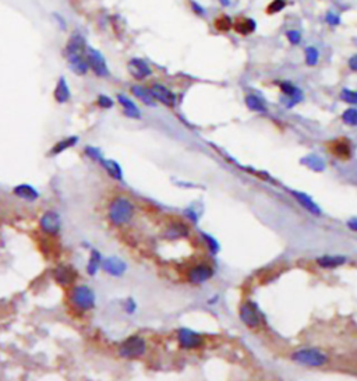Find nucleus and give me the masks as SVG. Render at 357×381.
Instances as JSON below:
<instances>
[{
  "instance_id": "18",
  "label": "nucleus",
  "mask_w": 357,
  "mask_h": 381,
  "mask_svg": "<svg viewBox=\"0 0 357 381\" xmlns=\"http://www.w3.org/2000/svg\"><path fill=\"white\" fill-rule=\"evenodd\" d=\"M292 194H293V197L297 200V203H299L300 205H303L308 212H311V214H314V215H321V210H320V207L315 204L314 201L308 197L307 194H304V193H299V191H292Z\"/></svg>"
},
{
  "instance_id": "11",
  "label": "nucleus",
  "mask_w": 357,
  "mask_h": 381,
  "mask_svg": "<svg viewBox=\"0 0 357 381\" xmlns=\"http://www.w3.org/2000/svg\"><path fill=\"white\" fill-rule=\"evenodd\" d=\"M212 275H214V269H212L211 265H208V264H198V265L190 269L187 278H189L190 282L203 283L207 282Z\"/></svg>"
},
{
  "instance_id": "20",
  "label": "nucleus",
  "mask_w": 357,
  "mask_h": 381,
  "mask_svg": "<svg viewBox=\"0 0 357 381\" xmlns=\"http://www.w3.org/2000/svg\"><path fill=\"white\" fill-rule=\"evenodd\" d=\"M346 262V257L343 255H322L317 258V264L322 268H335Z\"/></svg>"
},
{
  "instance_id": "42",
  "label": "nucleus",
  "mask_w": 357,
  "mask_h": 381,
  "mask_svg": "<svg viewBox=\"0 0 357 381\" xmlns=\"http://www.w3.org/2000/svg\"><path fill=\"white\" fill-rule=\"evenodd\" d=\"M191 6H193V10L196 11L197 14H200V15L204 14V8L201 7V6H198L196 1H191Z\"/></svg>"
},
{
  "instance_id": "35",
  "label": "nucleus",
  "mask_w": 357,
  "mask_h": 381,
  "mask_svg": "<svg viewBox=\"0 0 357 381\" xmlns=\"http://www.w3.org/2000/svg\"><path fill=\"white\" fill-rule=\"evenodd\" d=\"M85 154L90 156L91 159L97 161V162L102 163L105 161L102 154H101V151H99L98 148H95V147H87V148H85Z\"/></svg>"
},
{
  "instance_id": "4",
  "label": "nucleus",
  "mask_w": 357,
  "mask_h": 381,
  "mask_svg": "<svg viewBox=\"0 0 357 381\" xmlns=\"http://www.w3.org/2000/svg\"><path fill=\"white\" fill-rule=\"evenodd\" d=\"M71 303L80 310H91L95 306V295L88 286L80 285L71 289Z\"/></svg>"
},
{
  "instance_id": "36",
  "label": "nucleus",
  "mask_w": 357,
  "mask_h": 381,
  "mask_svg": "<svg viewBox=\"0 0 357 381\" xmlns=\"http://www.w3.org/2000/svg\"><path fill=\"white\" fill-rule=\"evenodd\" d=\"M286 38L292 45H297L301 41V34L299 31H296V29H292V31H287L286 32Z\"/></svg>"
},
{
  "instance_id": "6",
  "label": "nucleus",
  "mask_w": 357,
  "mask_h": 381,
  "mask_svg": "<svg viewBox=\"0 0 357 381\" xmlns=\"http://www.w3.org/2000/svg\"><path fill=\"white\" fill-rule=\"evenodd\" d=\"M39 226L46 235L56 236L60 232V226H62V219L59 217V214L55 211H48L43 214L39 221Z\"/></svg>"
},
{
  "instance_id": "41",
  "label": "nucleus",
  "mask_w": 357,
  "mask_h": 381,
  "mask_svg": "<svg viewBox=\"0 0 357 381\" xmlns=\"http://www.w3.org/2000/svg\"><path fill=\"white\" fill-rule=\"evenodd\" d=\"M349 67H350V70H353V71H357V55H355V56H352L349 59Z\"/></svg>"
},
{
  "instance_id": "12",
  "label": "nucleus",
  "mask_w": 357,
  "mask_h": 381,
  "mask_svg": "<svg viewBox=\"0 0 357 381\" xmlns=\"http://www.w3.org/2000/svg\"><path fill=\"white\" fill-rule=\"evenodd\" d=\"M128 71L135 80H144L152 74V70L147 64V62L142 59H138V57H134L128 62Z\"/></svg>"
},
{
  "instance_id": "34",
  "label": "nucleus",
  "mask_w": 357,
  "mask_h": 381,
  "mask_svg": "<svg viewBox=\"0 0 357 381\" xmlns=\"http://www.w3.org/2000/svg\"><path fill=\"white\" fill-rule=\"evenodd\" d=\"M341 99L348 102V104H352V105H357V92L345 88L341 92Z\"/></svg>"
},
{
  "instance_id": "38",
  "label": "nucleus",
  "mask_w": 357,
  "mask_h": 381,
  "mask_svg": "<svg viewBox=\"0 0 357 381\" xmlns=\"http://www.w3.org/2000/svg\"><path fill=\"white\" fill-rule=\"evenodd\" d=\"M325 21L328 22L329 25H338L339 22H341V20H339V15H336L334 14V13H328L327 14V17H325Z\"/></svg>"
},
{
  "instance_id": "40",
  "label": "nucleus",
  "mask_w": 357,
  "mask_h": 381,
  "mask_svg": "<svg viewBox=\"0 0 357 381\" xmlns=\"http://www.w3.org/2000/svg\"><path fill=\"white\" fill-rule=\"evenodd\" d=\"M126 311L128 314H133L134 311H135V303H134V300H127L126 302Z\"/></svg>"
},
{
  "instance_id": "31",
  "label": "nucleus",
  "mask_w": 357,
  "mask_h": 381,
  "mask_svg": "<svg viewBox=\"0 0 357 381\" xmlns=\"http://www.w3.org/2000/svg\"><path fill=\"white\" fill-rule=\"evenodd\" d=\"M286 0H272L268 6H266L265 8V11H266V14H269V15H273V14H276V13H279V11H282L283 8L286 7Z\"/></svg>"
},
{
  "instance_id": "29",
  "label": "nucleus",
  "mask_w": 357,
  "mask_h": 381,
  "mask_svg": "<svg viewBox=\"0 0 357 381\" xmlns=\"http://www.w3.org/2000/svg\"><path fill=\"white\" fill-rule=\"evenodd\" d=\"M214 25H215V28L218 31H221V32H228L229 29L233 28V22H232L231 17H228V15H219L215 22H214Z\"/></svg>"
},
{
  "instance_id": "10",
  "label": "nucleus",
  "mask_w": 357,
  "mask_h": 381,
  "mask_svg": "<svg viewBox=\"0 0 357 381\" xmlns=\"http://www.w3.org/2000/svg\"><path fill=\"white\" fill-rule=\"evenodd\" d=\"M240 318L248 327H257L261 321L258 310H257L255 304L251 303V302H247L240 307Z\"/></svg>"
},
{
  "instance_id": "27",
  "label": "nucleus",
  "mask_w": 357,
  "mask_h": 381,
  "mask_svg": "<svg viewBox=\"0 0 357 381\" xmlns=\"http://www.w3.org/2000/svg\"><path fill=\"white\" fill-rule=\"evenodd\" d=\"M101 262H102L101 254H99V252H97V250H94L91 253V258H90V261H88V265H87V272H88L90 275H95V274L98 272Z\"/></svg>"
},
{
  "instance_id": "23",
  "label": "nucleus",
  "mask_w": 357,
  "mask_h": 381,
  "mask_svg": "<svg viewBox=\"0 0 357 381\" xmlns=\"http://www.w3.org/2000/svg\"><path fill=\"white\" fill-rule=\"evenodd\" d=\"M332 152L334 155L341 158V159H349L352 155V149H350V144L348 140H338L334 142L332 145Z\"/></svg>"
},
{
  "instance_id": "5",
  "label": "nucleus",
  "mask_w": 357,
  "mask_h": 381,
  "mask_svg": "<svg viewBox=\"0 0 357 381\" xmlns=\"http://www.w3.org/2000/svg\"><path fill=\"white\" fill-rule=\"evenodd\" d=\"M85 56H87V60H88V64H90V69L97 76H99V77H108L109 76V69H108L105 57H104V55L98 49L88 46L85 49Z\"/></svg>"
},
{
  "instance_id": "13",
  "label": "nucleus",
  "mask_w": 357,
  "mask_h": 381,
  "mask_svg": "<svg viewBox=\"0 0 357 381\" xmlns=\"http://www.w3.org/2000/svg\"><path fill=\"white\" fill-rule=\"evenodd\" d=\"M102 265L106 272L112 276H121L127 269L126 262L119 257H108L105 261L102 262Z\"/></svg>"
},
{
  "instance_id": "30",
  "label": "nucleus",
  "mask_w": 357,
  "mask_h": 381,
  "mask_svg": "<svg viewBox=\"0 0 357 381\" xmlns=\"http://www.w3.org/2000/svg\"><path fill=\"white\" fill-rule=\"evenodd\" d=\"M77 141H78L77 137H69V138H66V140H63V141H59L56 145L53 147V149H52V154H53V155H57V154L63 152L64 149L73 147V145H74Z\"/></svg>"
},
{
  "instance_id": "17",
  "label": "nucleus",
  "mask_w": 357,
  "mask_h": 381,
  "mask_svg": "<svg viewBox=\"0 0 357 381\" xmlns=\"http://www.w3.org/2000/svg\"><path fill=\"white\" fill-rule=\"evenodd\" d=\"M189 235V228L182 224V222H173L166 228L165 231V238L170 240H176L179 238H184Z\"/></svg>"
},
{
  "instance_id": "21",
  "label": "nucleus",
  "mask_w": 357,
  "mask_h": 381,
  "mask_svg": "<svg viewBox=\"0 0 357 381\" xmlns=\"http://www.w3.org/2000/svg\"><path fill=\"white\" fill-rule=\"evenodd\" d=\"M14 194L22 200H27V201H35L36 198L39 197V193L35 190V187H32L29 184H20V186L14 187Z\"/></svg>"
},
{
  "instance_id": "14",
  "label": "nucleus",
  "mask_w": 357,
  "mask_h": 381,
  "mask_svg": "<svg viewBox=\"0 0 357 381\" xmlns=\"http://www.w3.org/2000/svg\"><path fill=\"white\" fill-rule=\"evenodd\" d=\"M53 276L56 279L57 283H60L62 286H69L71 283L74 282L76 279V271L71 268V267H64V265H60L55 269L53 272Z\"/></svg>"
},
{
  "instance_id": "1",
  "label": "nucleus",
  "mask_w": 357,
  "mask_h": 381,
  "mask_svg": "<svg viewBox=\"0 0 357 381\" xmlns=\"http://www.w3.org/2000/svg\"><path fill=\"white\" fill-rule=\"evenodd\" d=\"M134 217L133 203L126 197H118L109 205V219L113 225H126Z\"/></svg>"
},
{
  "instance_id": "25",
  "label": "nucleus",
  "mask_w": 357,
  "mask_h": 381,
  "mask_svg": "<svg viewBox=\"0 0 357 381\" xmlns=\"http://www.w3.org/2000/svg\"><path fill=\"white\" fill-rule=\"evenodd\" d=\"M102 165L106 172L109 173V176L113 177L115 180H123V170L116 161H104Z\"/></svg>"
},
{
  "instance_id": "32",
  "label": "nucleus",
  "mask_w": 357,
  "mask_h": 381,
  "mask_svg": "<svg viewBox=\"0 0 357 381\" xmlns=\"http://www.w3.org/2000/svg\"><path fill=\"white\" fill-rule=\"evenodd\" d=\"M318 59H320V53H318V50L314 46H307L306 48V63L307 66H315V64L318 63Z\"/></svg>"
},
{
  "instance_id": "33",
  "label": "nucleus",
  "mask_w": 357,
  "mask_h": 381,
  "mask_svg": "<svg viewBox=\"0 0 357 381\" xmlns=\"http://www.w3.org/2000/svg\"><path fill=\"white\" fill-rule=\"evenodd\" d=\"M342 119L345 123H348L350 126H357V109H355V108L346 109L343 112Z\"/></svg>"
},
{
  "instance_id": "15",
  "label": "nucleus",
  "mask_w": 357,
  "mask_h": 381,
  "mask_svg": "<svg viewBox=\"0 0 357 381\" xmlns=\"http://www.w3.org/2000/svg\"><path fill=\"white\" fill-rule=\"evenodd\" d=\"M233 28L235 31L240 34V35H250L252 34L255 28H257V24L252 18H248V17H238L236 21L233 22Z\"/></svg>"
},
{
  "instance_id": "43",
  "label": "nucleus",
  "mask_w": 357,
  "mask_h": 381,
  "mask_svg": "<svg viewBox=\"0 0 357 381\" xmlns=\"http://www.w3.org/2000/svg\"><path fill=\"white\" fill-rule=\"evenodd\" d=\"M348 226H349L352 231H356L357 232V218L350 219L349 222H348Z\"/></svg>"
},
{
  "instance_id": "16",
  "label": "nucleus",
  "mask_w": 357,
  "mask_h": 381,
  "mask_svg": "<svg viewBox=\"0 0 357 381\" xmlns=\"http://www.w3.org/2000/svg\"><path fill=\"white\" fill-rule=\"evenodd\" d=\"M118 101H119L120 105L123 106V111L126 113V116L131 118V119H140L141 115L138 108H137V105H135L128 97L123 95V94H119V95H118Z\"/></svg>"
},
{
  "instance_id": "19",
  "label": "nucleus",
  "mask_w": 357,
  "mask_h": 381,
  "mask_svg": "<svg viewBox=\"0 0 357 381\" xmlns=\"http://www.w3.org/2000/svg\"><path fill=\"white\" fill-rule=\"evenodd\" d=\"M131 92L135 98H138L142 102L148 106H154L155 105V98L151 92V88H145L142 85H133L131 87Z\"/></svg>"
},
{
  "instance_id": "3",
  "label": "nucleus",
  "mask_w": 357,
  "mask_h": 381,
  "mask_svg": "<svg viewBox=\"0 0 357 381\" xmlns=\"http://www.w3.org/2000/svg\"><path fill=\"white\" fill-rule=\"evenodd\" d=\"M145 351H147V344L138 335L127 338L119 348L120 356L124 359H138L145 353Z\"/></svg>"
},
{
  "instance_id": "39",
  "label": "nucleus",
  "mask_w": 357,
  "mask_h": 381,
  "mask_svg": "<svg viewBox=\"0 0 357 381\" xmlns=\"http://www.w3.org/2000/svg\"><path fill=\"white\" fill-rule=\"evenodd\" d=\"M204 238H205V239H207V242H208V245H210L211 250H212V252H217V250H218V243H217V242L212 239L211 236H208V235H204Z\"/></svg>"
},
{
  "instance_id": "2",
  "label": "nucleus",
  "mask_w": 357,
  "mask_h": 381,
  "mask_svg": "<svg viewBox=\"0 0 357 381\" xmlns=\"http://www.w3.org/2000/svg\"><path fill=\"white\" fill-rule=\"evenodd\" d=\"M292 360L308 367H321L327 365L328 356L325 353L320 352L318 349H300L292 355Z\"/></svg>"
},
{
  "instance_id": "8",
  "label": "nucleus",
  "mask_w": 357,
  "mask_h": 381,
  "mask_svg": "<svg viewBox=\"0 0 357 381\" xmlns=\"http://www.w3.org/2000/svg\"><path fill=\"white\" fill-rule=\"evenodd\" d=\"M67 63L73 73L77 76H84L90 70V64L87 60L84 52H77V53H67Z\"/></svg>"
},
{
  "instance_id": "22",
  "label": "nucleus",
  "mask_w": 357,
  "mask_h": 381,
  "mask_svg": "<svg viewBox=\"0 0 357 381\" xmlns=\"http://www.w3.org/2000/svg\"><path fill=\"white\" fill-rule=\"evenodd\" d=\"M55 99L59 104H64L70 99V88H69V84L64 77L57 81L56 88H55Z\"/></svg>"
},
{
  "instance_id": "7",
  "label": "nucleus",
  "mask_w": 357,
  "mask_h": 381,
  "mask_svg": "<svg viewBox=\"0 0 357 381\" xmlns=\"http://www.w3.org/2000/svg\"><path fill=\"white\" fill-rule=\"evenodd\" d=\"M177 342L184 349H196L203 345L204 339L200 334L191 331L189 328H180L177 331Z\"/></svg>"
},
{
  "instance_id": "28",
  "label": "nucleus",
  "mask_w": 357,
  "mask_h": 381,
  "mask_svg": "<svg viewBox=\"0 0 357 381\" xmlns=\"http://www.w3.org/2000/svg\"><path fill=\"white\" fill-rule=\"evenodd\" d=\"M245 105L248 106V109H251L254 112H265V105L264 102L255 97V95H248L245 97Z\"/></svg>"
},
{
  "instance_id": "24",
  "label": "nucleus",
  "mask_w": 357,
  "mask_h": 381,
  "mask_svg": "<svg viewBox=\"0 0 357 381\" xmlns=\"http://www.w3.org/2000/svg\"><path fill=\"white\" fill-rule=\"evenodd\" d=\"M87 49L85 48V41L83 36L80 34H73L71 38L67 42V46H66V55L67 53H77V52H84Z\"/></svg>"
},
{
  "instance_id": "9",
  "label": "nucleus",
  "mask_w": 357,
  "mask_h": 381,
  "mask_svg": "<svg viewBox=\"0 0 357 381\" xmlns=\"http://www.w3.org/2000/svg\"><path fill=\"white\" fill-rule=\"evenodd\" d=\"M151 92H152V95H154L155 101H159L161 104L169 106V108L176 106L177 98H176L175 94L170 91L168 87H165V85L162 84H152Z\"/></svg>"
},
{
  "instance_id": "44",
  "label": "nucleus",
  "mask_w": 357,
  "mask_h": 381,
  "mask_svg": "<svg viewBox=\"0 0 357 381\" xmlns=\"http://www.w3.org/2000/svg\"><path fill=\"white\" fill-rule=\"evenodd\" d=\"M224 6H229L231 4V0H219Z\"/></svg>"
},
{
  "instance_id": "26",
  "label": "nucleus",
  "mask_w": 357,
  "mask_h": 381,
  "mask_svg": "<svg viewBox=\"0 0 357 381\" xmlns=\"http://www.w3.org/2000/svg\"><path fill=\"white\" fill-rule=\"evenodd\" d=\"M280 90H282L283 94H286V95H289V97L292 98V101H293L292 105L297 104V102L303 98V94H301L300 90L296 88V87H294L293 84H290V83H280Z\"/></svg>"
},
{
  "instance_id": "37",
  "label": "nucleus",
  "mask_w": 357,
  "mask_h": 381,
  "mask_svg": "<svg viewBox=\"0 0 357 381\" xmlns=\"http://www.w3.org/2000/svg\"><path fill=\"white\" fill-rule=\"evenodd\" d=\"M98 105L102 108V109H111L113 106V101L109 97H106V95H99L98 97Z\"/></svg>"
}]
</instances>
